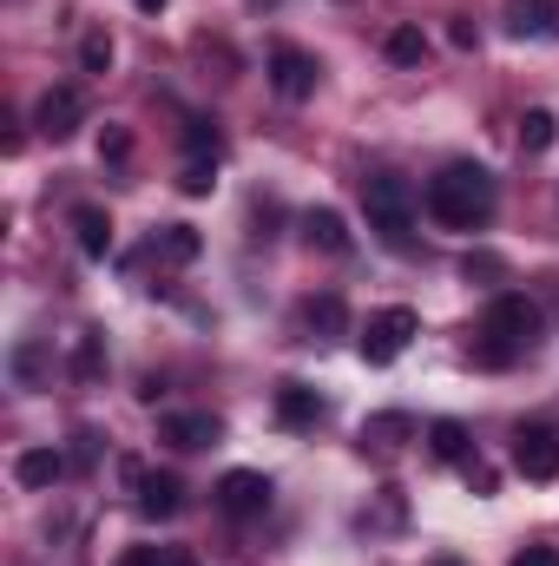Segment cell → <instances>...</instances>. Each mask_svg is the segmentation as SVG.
Here are the masks:
<instances>
[{"instance_id":"22","label":"cell","mask_w":559,"mask_h":566,"mask_svg":"<svg viewBox=\"0 0 559 566\" xmlns=\"http://www.w3.org/2000/svg\"><path fill=\"white\" fill-rule=\"evenodd\" d=\"M80 66H86V73H106V66H113V33L93 27V33L80 40Z\"/></svg>"},{"instance_id":"28","label":"cell","mask_w":559,"mask_h":566,"mask_svg":"<svg viewBox=\"0 0 559 566\" xmlns=\"http://www.w3.org/2000/svg\"><path fill=\"white\" fill-rule=\"evenodd\" d=\"M158 560H165V547H139V554H133L126 566H158Z\"/></svg>"},{"instance_id":"20","label":"cell","mask_w":559,"mask_h":566,"mask_svg":"<svg viewBox=\"0 0 559 566\" xmlns=\"http://www.w3.org/2000/svg\"><path fill=\"white\" fill-rule=\"evenodd\" d=\"M553 139H559V119L547 113V106H534V113L520 119V151H547Z\"/></svg>"},{"instance_id":"27","label":"cell","mask_w":559,"mask_h":566,"mask_svg":"<svg viewBox=\"0 0 559 566\" xmlns=\"http://www.w3.org/2000/svg\"><path fill=\"white\" fill-rule=\"evenodd\" d=\"M514 566H559V547H527Z\"/></svg>"},{"instance_id":"12","label":"cell","mask_w":559,"mask_h":566,"mask_svg":"<svg viewBox=\"0 0 559 566\" xmlns=\"http://www.w3.org/2000/svg\"><path fill=\"white\" fill-rule=\"evenodd\" d=\"M158 434H165L171 448H211V441L224 434V422H218V416H165Z\"/></svg>"},{"instance_id":"26","label":"cell","mask_w":559,"mask_h":566,"mask_svg":"<svg viewBox=\"0 0 559 566\" xmlns=\"http://www.w3.org/2000/svg\"><path fill=\"white\" fill-rule=\"evenodd\" d=\"M461 271H467V277H500V258H487V251H481V258H467Z\"/></svg>"},{"instance_id":"13","label":"cell","mask_w":559,"mask_h":566,"mask_svg":"<svg viewBox=\"0 0 559 566\" xmlns=\"http://www.w3.org/2000/svg\"><path fill=\"white\" fill-rule=\"evenodd\" d=\"M13 474H20V488H53V481L66 474V454H60V448H27V454L13 461Z\"/></svg>"},{"instance_id":"29","label":"cell","mask_w":559,"mask_h":566,"mask_svg":"<svg viewBox=\"0 0 559 566\" xmlns=\"http://www.w3.org/2000/svg\"><path fill=\"white\" fill-rule=\"evenodd\" d=\"M158 566H198V560H191V554H165Z\"/></svg>"},{"instance_id":"14","label":"cell","mask_w":559,"mask_h":566,"mask_svg":"<svg viewBox=\"0 0 559 566\" xmlns=\"http://www.w3.org/2000/svg\"><path fill=\"white\" fill-rule=\"evenodd\" d=\"M514 33L527 40H553L559 33V0H514Z\"/></svg>"},{"instance_id":"15","label":"cell","mask_w":559,"mask_h":566,"mask_svg":"<svg viewBox=\"0 0 559 566\" xmlns=\"http://www.w3.org/2000/svg\"><path fill=\"white\" fill-rule=\"evenodd\" d=\"M73 231H80V251H86V258H106V251H113V218H106L99 205H80V211H73Z\"/></svg>"},{"instance_id":"9","label":"cell","mask_w":559,"mask_h":566,"mask_svg":"<svg viewBox=\"0 0 559 566\" xmlns=\"http://www.w3.org/2000/svg\"><path fill=\"white\" fill-rule=\"evenodd\" d=\"M316 53H303V46H277L271 53V86H277L283 99H309L316 93Z\"/></svg>"},{"instance_id":"3","label":"cell","mask_w":559,"mask_h":566,"mask_svg":"<svg viewBox=\"0 0 559 566\" xmlns=\"http://www.w3.org/2000/svg\"><path fill=\"white\" fill-rule=\"evenodd\" d=\"M362 211H369V231H376L389 251H409V244H415V191H409V178L369 171V178H362Z\"/></svg>"},{"instance_id":"1","label":"cell","mask_w":559,"mask_h":566,"mask_svg":"<svg viewBox=\"0 0 559 566\" xmlns=\"http://www.w3.org/2000/svg\"><path fill=\"white\" fill-rule=\"evenodd\" d=\"M494 205H500L494 171L474 165V158H454V165H441V171L428 178V218L447 224V231H481V224L494 218Z\"/></svg>"},{"instance_id":"6","label":"cell","mask_w":559,"mask_h":566,"mask_svg":"<svg viewBox=\"0 0 559 566\" xmlns=\"http://www.w3.org/2000/svg\"><path fill=\"white\" fill-rule=\"evenodd\" d=\"M218 507H224L231 521H257V514L271 507V481H264L257 468H231V474L218 481Z\"/></svg>"},{"instance_id":"25","label":"cell","mask_w":559,"mask_h":566,"mask_svg":"<svg viewBox=\"0 0 559 566\" xmlns=\"http://www.w3.org/2000/svg\"><path fill=\"white\" fill-rule=\"evenodd\" d=\"M13 376H20V382H33V376H40V349H33V343L13 356Z\"/></svg>"},{"instance_id":"24","label":"cell","mask_w":559,"mask_h":566,"mask_svg":"<svg viewBox=\"0 0 559 566\" xmlns=\"http://www.w3.org/2000/svg\"><path fill=\"white\" fill-rule=\"evenodd\" d=\"M421 53H428V40H421L415 27H395V33H389V60H402V66H415Z\"/></svg>"},{"instance_id":"8","label":"cell","mask_w":559,"mask_h":566,"mask_svg":"<svg viewBox=\"0 0 559 566\" xmlns=\"http://www.w3.org/2000/svg\"><path fill=\"white\" fill-rule=\"evenodd\" d=\"M126 481L139 488V514H145V521H171V514L184 507L178 474H151V468H139V461H126Z\"/></svg>"},{"instance_id":"19","label":"cell","mask_w":559,"mask_h":566,"mask_svg":"<svg viewBox=\"0 0 559 566\" xmlns=\"http://www.w3.org/2000/svg\"><path fill=\"white\" fill-rule=\"evenodd\" d=\"M184 158H204V165H218V158H224V139H218V126H211V119H191V126H184Z\"/></svg>"},{"instance_id":"17","label":"cell","mask_w":559,"mask_h":566,"mask_svg":"<svg viewBox=\"0 0 559 566\" xmlns=\"http://www.w3.org/2000/svg\"><path fill=\"white\" fill-rule=\"evenodd\" d=\"M409 434H415V416H369L362 422V441L369 448H402Z\"/></svg>"},{"instance_id":"31","label":"cell","mask_w":559,"mask_h":566,"mask_svg":"<svg viewBox=\"0 0 559 566\" xmlns=\"http://www.w3.org/2000/svg\"><path fill=\"white\" fill-rule=\"evenodd\" d=\"M441 566H461V560H441Z\"/></svg>"},{"instance_id":"23","label":"cell","mask_w":559,"mask_h":566,"mask_svg":"<svg viewBox=\"0 0 559 566\" xmlns=\"http://www.w3.org/2000/svg\"><path fill=\"white\" fill-rule=\"evenodd\" d=\"M211 171H218V165H204V158H184V171H178V191H184V198H204V191L218 185Z\"/></svg>"},{"instance_id":"30","label":"cell","mask_w":559,"mask_h":566,"mask_svg":"<svg viewBox=\"0 0 559 566\" xmlns=\"http://www.w3.org/2000/svg\"><path fill=\"white\" fill-rule=\"evenodd\" d=\"M139 7H145V13H158V7H165V0H139Z\"/></svg>"},{"instance_id":"11","label":"cell","mask_w":559,"mask_h":566,"mask_svg":"<svg viewBox=\"0 0 559 566\" xmlns=\"http://www.w3.org/2000/svg\"><path fill=\"white\" fill-rule=\"evenodd\" d=\"M303 238H309V251H329V258H349V224H342V211H309L303 218Z\"/></svg>"},{"instance_id":"7","label":"cell","mask_w":559,"mask_h":566,"mask_svg":"<svg viewBox=\"0 0 559 566\" xmlns=\"http://www.w3.org/2000/svg\"><path fill=\"white\" fill-rule=\"evenodd\" d=\"M33 119H40L46 139H73V133L86 126V93H80V86H46Z\"/></svg>"},{"instance_id":"16","label":"cell","mask_w":559,"mask_h":566,"mask_svg":"<svg viewBox=\"0 0 559 566\" xmlns=\"http://www.w3.org/2000/svg\"><path fill=\"white\" fill-rule=\"evenodd\" d=\"M151 258H165V264H191V258H198V231H191V224H165V231L151 238Z\"/></svg>"},{"instance_id":"18","label":"cell","mask_w":559,"mask_h":566,"mask_svg":"<svg viewBox=\"0 0 559 566\" xmlns=\"http://www.w3.org/2000/svg\"><path fill=\"white\" fill-rule=\"evenodd\" d=\"M303 323H309V329H323V336H342V323H349V310H342V296H309V310H303Z\"/></svg>"},{"instance_id":"21","label":"cell","mask_w":559,"mask_h":566,"mask_svg":"<svg viewBox=\"0 0 559 566\" xmlns=\"http://www.w3.org/2000/svg\"><path fill=\"white\" fill-rule=\"evenodd\" d=\"M428 448H434L441 461H467V428L461 422H434L428 428Z\"/></svg>"},{"instance_id":"4","label":"cell","mask_w":559,"mask_h":566,"mask_svg":"<svg viewBox=\"0 0 559 566\" xmlns=\"http://www.w3.org/2000/svg\"><path fill=\"white\" fill-rule=\"evenodd\" d=\"M415 329H421V316L409 310V303H389V310H376L369 316V329H362V363H376V369H389L409 343H415Z\"/></svg>"},{"instance_id":"2","label":"cell","mask_w":559,"mask_h":566,"mask_svg":"<svg viewBox=\"0 0 559 566\" xmlns=\"http://www.w3.org/2000/svg\"><path fill=\"white\" fill-rule=\"evenodd\" d=\"M534 343H540V310H534L520 290H507V296H494V303H487V316H481L474 363H487V369H507V363H520Z\"/></svg>"},{"instance_id":"10","label":"cell","mask_w":559,"mask_h":566,"mask_svg":"<svg viewBox=\"0 0 559 566\" xmlns=\"http://www.w3.org/2000/svg\"><path fill=\"white\" fill-rule=\"evenodd\" d=\"M277 422L283 428H316L323 422V396L309 382H283L277 389Z\"/></svg>"},{"instance_id":"5","label":"cell","mask_w":559,"mask_h":566,"mask_svg":"<svg viewBox=\"0 0 559 566\" xmlns=\"http://www.w3.org/2000/svg\"><path fill=\"white\" fill-rule=\"evenodd\" d=\"M514 468L527 474V481H553L559 474V434L547 422H520L514 434Z\"/></svg>"}]
</instances>
